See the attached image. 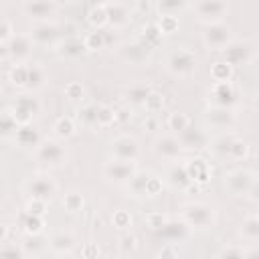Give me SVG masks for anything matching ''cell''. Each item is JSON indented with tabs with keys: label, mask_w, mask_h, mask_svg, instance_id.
<instances>
[{
	"label": "cell",
	"mask_w": 259,
	"mask_h": 259,
	"mask_svg": "<svg viewBox=\"0 0 259 259\" xmlns=\"http://www.w3.org/2000/svg\"><path fill=\"white\" fill-rule=\"evenodd\" d=\"M180 214L188 229H212L217 223V210L206 202H188L182 206Z\"/></svg>",
	"instance_id": "cell-1"
},
{
	"label": "cell",
	"mask_w": 259,
	"mask_h": 259,
	"mask_svg": "<svg viewBox=\"0 0 259 259\" xmlns=\"http://www.w3.org/2000/svg\"><path fill=\"white\" fill-rule=\"evenodd\" d=\"M34 158L38 164L47 166V168H61L67 164V148L57 142V140H42L36 148H34Z\"/></svg>",
	"instance_id": "cell-2"
},
{
	"label": "cell",
	"mask_w": 259,
	"mask_h": 259,
	"mask_svg": "<svg viewBox=\"0 0 259 259\" xmlns=\"http://www.w3.org/2000/svg\"><path fill=\"white\" fill-rule=\"evenodd\" d=\"M221 53H223V61L229 63L231 67H241V65L245 67L255 59V47L249 40H231L221 49Z\"/></svg>",
	"instance_id": "cell-3"
},
{
	"label": "cell",
	"mask_w": 259,
	"mask_h": 259,
	"mask_svg": "<svg viewBox=\"0 0 259 259\" xmlns=\"http://www.w3.org/2000/svg\"><path fill=\"white\" fill-rule=\"evenodd\" d=\"M166 69L174 77H188L196 69V57L188 49H174L166 59Z\"/></svg>",
	"instance_id": "cell-4"
},
{
	"label": "cell",
	"mask_w": 259,
	"mask_h": 259,
	"mask_svg": "<svg viewBox=\"0 0 259 259\" xmlns=\"http://www.w3.org/2000/svg\"><path fill=\"white\" fill-rule=\"evenodd\" d=\"M38 111H40V101L34 95H20L14 99V103L10 107V113L18 125L30 123L38 115Z\"/></svg>",
	"instance_id": "cell-5"
},
{
	"label": "cell",
	"mask_w": 259,
	"mask_h": 259,
	"mask_svg": "<svg viewBox=\"0 0 259 259\" xmlns=\"http://www.w3.org/2000/svg\"><path fill=\"white\" fill-rule=\"evenodd\" d=\"M225 186L229 188L231 194L235 196H245V194H251L255 190V174L251 170H233L225 176Z\"/></svg>",
	"instance_id": "cell-6"
},
{
	"label": "cell",
	"mask_w": 259,
	"mask_h": 259,
	"mask_svg": "<svg viewBox=\"0 0 259 259\" xmlns=\"http://www.w3.org/2000/svg\"><path fill=\"white\" fill-rule=\"evenodd\" d=\"M233 40V32L229 28V24H225L223 20L221 22H210L206 24L204 32H202V42L206 49L210 51H221L227 42Z\"/></svg>",
	"instance_id": "cell-7"
},
{
	"label": "cell",
	"mask_w": 259,
	"mask_h": 259,
	"mask_svg": "<svg viewBox=\"0 0 259 259\" xmlns=\"http://www.w3.org/2000/svg\"><path fill=\"white\" fill-rule=\"evenodd\" d=\"M194 10L200 22H206V24L221 22L229 12V2L227 0H198Z\"/></svg>",
	"instance_id": "cell-8"
},
{
	"label": "cell",
	"mask_w": 259,
	"mask_h": 259,
	"mask_svg": "<svg viewBox=\"0 0 259 259\" xmlns=\"http://www.w3.org/2000/svg\"><path fill=\"white\" fill-rule=\"evenodd\" d=\"M111 156L115 160H125V162H138L140 158V144L132 136H119L111 142Z\"/></svg>",
	"instance_id": "cell-9"
},
{
	"label": "cell",
	"mask_w": 259,
	"mask_h": 259,
	"mask_svg": "<svg viewBox=\"0 0 259 259\" xmlns=\"http://www.w3.org/2000/svg\"><path fill=\"white\" fill-rule=\"evenodd\" d=\"M32 47H34V42L30 40L28 34H12L6 40V53L14 63L28 61V57L32 55Z\"/></svg>",
	"instance_id": "cell-10"
},
{
	"label": "cell",
	"mask_w": 259,
	"mask_h": 259,
	"mask_svg": "<svg viewBox=\"0 0 259 259\" xmlns=\"http://www.w3.org/2000/svg\"><path fill=\"white\" fill-rule=\"evenodd\" d=\"M136 170H138L136 162H125V160H115V158L103 166L105 178L109 182H113V184H125L134 176Z\"/></svg>",
	"instance_id": "cell-11"
},
{
	"label": "cell",
	"mask_w": 259,
	"mask_h": 259,
	"mask_svg": "<svg viewBox=\"0 0 259 259\" xmlns=\"http://www.w3.org/2000/svg\"><path fill=\"white\" fill-rule=\"evenodd\" d=\"M26 192L30 198H38V200H49L53 198V194L57 192V182L49 176V174H38L34 178H30L26 182Z\"/></svg>",
	"instance_id": "cell-12"
},
{
	"label": "cell",
	"mask_w": 259,
	"mask_h": 259,
	"mask_svg": "<svg viewBox=\"0 0 259 259\" xmlns=\"http://www.w3.org/2000/svg\"><path fill=\"white\" fill-rule=\"evenodd\" d=\"M204 119H206V123H208L210 127L229 132V130L235 125L237 115H235L233 107H217V105H212V107L204 113Z\"/></svg>",
	"instance_id": "cell-13"
},
{
	"label": "cell",
	"mask_w": 259,
	"mask_h": 259,
	"mask_svg": "<svg viewBox=\"0 0 259 259\" xmlns=\"http://www.w3.org/2000/svg\"><path fill=\"white\" fill-rule=\"evenodd\" d=\"M154 152L164 160H178L184 152L178 136H160L154 142Z\"/></svg>",
	"instance_id": "cell-14"
},
{
	"label": "cell",
	"mask_w": 259,
	"mask_h": 259,
	"mask_svg": "<svg viewBox=\"0 0 259 259\" xmlns=\"http://www.w3.org/2000/svg\"><path fill=\"white\" fill-rule=\"evenodd\" d=\"M237 91L233 87L231 81H223V83H214L210 89V101L217 107H233L237 103Z\"/></svg>",
	"instance_id": "cell-15"
},
{
	"label": "cell",
	"mask_w": 259,
	"mask_h": 259,
	"mask_svg": "<svg viewBox=\"0 0 259 259\" xmlns=\"http://www.w3.org/2000/svg\"><path fill=\"white\" fill-rule=\"evenodd\" d=\"M57 4L53 0H28L24 4V14L36 22H47L55 14Z\"/></svg>",
	"instance_id": "cell-16"
},
{
	"label": "cell",
	"mask_w": 259,
	"mask_h": 259,
	"mask_svg": "<svg viewBox=\"0 0 259 259\" xmlns=\"http://www.w3.org/2000/svg\"><path fill=\"white\" fill-rule=\"evenodd\" d=\"M28 36L38 47H51L59 38V28L55 24H49V22H36Z\"/></svg>",
	"instance_id": "cell-17"
},
{
	"label": "cell",
	"mask_w": 259,
	"mask_h": 259,
	"mask_svg": "<svg viewBox=\"0 0 259 259\" xmlns=\"http://www.w3.org/2000/svg\"><path fill=\"white\" fill-rule=\"evenodd\" d=\"M178 140L182 144L184 150H204L208 146V136L204 130H198V127H192L188 125L186 130H182L178 134Z\"/></svg>",
	"instance_id": "cell-18"
},
{
	"label": "cell",
	"mask_w": 259,
	"mask_h": 259,
	"mask_svg": "<svg viewBox=\"0 0 259 259\" xmlns=\"http://www.w3.org/2000/svg\"><path fill=\"white\" fill-rule=\"evenodd\" d=\"M184 168H186L190 180L196 182V184H200V186L210 180L212 168H210V164H208L204 158H192V160H188V162L184 164Z\"/></svg>",
	"instance_id": "cell-19"
},
{
	"label": "cell",
	"mask_w": 259,
	"mask_h": 259,
	"mask_svg": "<svg viewBox=\"0 0 259 259\" xmlns=\"http://www.w3.org/2000/svg\"><path fill=\"white\" fill-rule=\"evenodd\" d=\"M14 136V142L20 146V148H26V150H34L40 142H42V136H40V132L36 130V127H32L30 123H22V125H18L16 127V132L12 134Z\"/></svg>",
	"instance_id": "cell-20"
},
{
	"label": "cell",
	"mask_w": 259,
	"mask_h": 259,
	"mask_svg": "<svg viewBox=\"0 0 259 259\" xmlns=\"http://www.w3.org/2000/svg\"><path fill=\"white\" fill-rule=\"evenodd\" d=\"M160 237H164L166 241L178 245L180 241H184L188 237V225L184 221H166L160 229H158Z\"/></svg>",
	"instance_id": "cell-21"
},
{
	"label": "cell",
	"mask_w": 259,
	"mask_h": 259,
	"mask_svg": "<svg viewBox=\"0 0 259 259\" xmlns=\"http://www.w3.org/2000/svg\"><path fill=\"white\" fill-rule=\"evenodd\" d=\"M105 6V14H107V24L109 26H125L130 22V8L123 4V2H107L103 4Z\"/></svg>",
	"instance_id": "cell-22"
},
{
	"label": "cell",
	"mask_w": 259,
	"mask_h": 259,
	"mask_svg": "<svg viewBox=\"0 0 259 259\" xmlns=\"http://www.w3.org/2000/svg\"><path fill=\"white\" fill-rule=\"evenodd\" d=\"M57 53L63 59H79L81 55L87 53V49H85L83 38H79V36H67L65 40H61L57 45Z\"/></svg>",
	"instance_id": "cell-23"
},
{
	"label": "cell",
	"mask_w": 259,
	"mask_h": 259,
	"mask_svg": "<svg viewBox=\"0 0 259 259\" xmlns=\"http://www.w3.org/2000/svg\"><path fill=\"white\" fill-rule=\"evenodd\" d=\"M150 93H152V85L138 81V83H132L130 87L123 89V101L130 105H144V101Z\"/></svg>",
	"instance_id": "cell-24"
},
{
	"label": "cell",
	"mask_w": 259,
	"mask_h": 259,
	"mask_svg": "<svg viewBox=\"0 0 259 259\" xmlns=\"http://www.w3.org/2000/svg\"><path fill=\"white\" fill-rule=\"evenodd\" d=\"M16 221H18V227H20L26 235H38V233H42V229H45V219L38 217V214H30L28 210H22Z\"/></svg>",
	"instance_id": "cell-25"
},
{
	"label": "cell",
	"mask_w": 259,
	"mask_h": 259,
	"mask_svg": "<svg viewBox=\"0 0 259 259\" xmlns=\"http://www.w3.org/2000/svg\"><path fill=\"white\" fill-rule=\"evenodd\" d=\"M49 245L55 255H71L75 249V237L71 233H57V235H53Z\"/></svg>",
	"instance_id": "cell-26"
},
{
	"label": "cell",
	"mask_w": 259,
	"mask_h": 259,
	"mask_svg": "<svg viewBox=\"0 0 259 259\" xmlns=\"http://www.w3.org/2000/svg\"><path fill=\"white\" fill-rule=\"evenodd\" d=\"M166 178H168V184L172 188H176V190H186V186L192 182L190 176H188V172H186V168H184V164H174L168 170V176Z\"/></svg>",
	"instance_id": "cell-27"
},
{
	"label": "cell",
	"mask_w": 259,
	"mask_h": 259,
	"mask_svg": "<svg viewBox=\"0 0 259 259\" xmlns=\"http://www.w3.org/2000/svg\"><path fill=\"white\" fill-rule=\"evenodd\" d=\"M26 65H28V63H26ZM45 83H47V73H45V69H42L40 65H34V63L28 65L24 89H26V91H36V89L45 87Z\"/></svg>",
	"instance_id": "cell-28"
},
{
	"label": "cell",
	"mask_w": 259,
	"mask_h": 259,
	"mask_svg": "<svg viewBox=\"0 0 259 259\" xmlns=\"http://www.w3.org/2000/svg\"><path fill=\"white\" fill-rule=\"evenodd\" d=\"M150 51H152V47H148V45L142 40V42L127 45V47L123 49V57H125L127 61H132V63H142V61H146V59L150 57Z\"/></svg>",
	"instance_id": "cell-29"
},
{
	"label": "cell",
	"mask_w": 259,
	"mask_h": 259,
	"mask_svg": "<svg viewBox=\"0 0 259 259\" xmlns=\"http://www.w3.org/2000/svg\"><path fill=\"white\" fill-rule=\"evenodd\" d=\"M241 237L249 243H255L259 239V219L255 214H249L243 223H241V229H239Z\"/></svg>",
	"instance_id": "cell-30"
},
{
	"label": "cell",
	"mask_w": 259,
	"mask_h": 259,
	"mask_svg": "<svg viewBox=\"0 0 259 259\" xmlns=\"http://www.w3.org/2000/svg\"><path fill=\"white\" fill-rule=\"evenodd\" d=\"M235 140V134L233 132H223L219 138L212 140V150L217 156L221 158H229V150H231V144Z\"/></svg>",
	"instance_id": "cell-31"
},
{
	"label": "cell",
	"mask_w": 259,
	"mask_h": 259,
	"mask_svg": "<svg viewBox=\"0 0 259 259\" xmlns=\"http://www.w3.org/2000/svg\"><path fill=\"white\" fill-rule=\"evenodd\" d=\"M148 176L150 174H146V172H134V176L125 182V186H127V190L134 194V196H146V182H148Z\"/></svg>",
	"instance_id": "cell-32"
},
{
	"label": "cell",
	"mask_w": 259,
	"mask_h": 259,
	"mask_svg": "<svg viewBox=\"0 0 259 259\" xmlns=\"http://www.w3.org/2000/svg\"><path fill=\"white\" fill-rule=\"evenodd\" d=\"M188 6V0H156V8L160 14L176 16Z\"/></svg>",
	"instance_id": "cell-33"
},
{
	"label": "cell",
	"mask_w": 259,
	"mask_h": 259,
	"mask_svg": "<svg viewBox=\"0 0 259 259\" xmlns=\"http://www.w3.org/2000/svg\"><path fill=\"white\" fill-rule=\"evenodd\" d=\"M233 69H235V67H231L229 63H225V61H217V63H212V67H210V77H212L214 83L231 81V77H233Z\"/></svg>",
	"instance_id": "cell-34"
},
{
	"label": "cell",
	"mask_w": 259,
	"mask_h": 259,
	"mask_svg": "<svg viewBox=\"0 0 259 259\" xmlns=\"http://www.w3.org/2000/svg\"><path fill=\"white\" fill-rule=\"evenodd\" d=\"M53 130H55V136H57V138L67 140V138H71V136L75 134V121H73V117L63 115V117H59V119L55 121Z\"/></svg>",
	"instance_id": "cell-35"
},
{
	"label": "cell",
	"mask_w": 259,
	"mask_h": 259,
	"mask_svg": "<svg viewBox=\"0 0 259 259\" xmlns=\"http://www.w3.org/2000/svg\"><path fill=\"white\" fill-rule=\"evenodd\" d=\"M87 20L93 28H103L107 24V14H105V6L103 4H97V6H89V12H87Z\"/></svg>",
	"instance_id": "cell-36"
},
{
	"label": "cell",
	"mask_w": 259,
	"mask_h": 259,
	"mask_svg": "<svg viewBox=\"0 0 259 259\" xmlns=\"http://www.w3.org/2000/svg\"><path fill=\"white\" fill-rule=\"evenodd\" d=\"M26 73H28V65H26V63H16V65L8 71V79H10V83H12L14 87L24 89V85H26Z\"/></svg>",
	"instance_id": "cell-37"
},
{
	"label": "cell",
	"mask_w": 259,
	"mask_h": 259,
	"mask_svg": "<svg viewBox=\"0 0 259 259\" xmlns=\"http://www.w3.org/2000/svg\"><path fill=\"white\" fill-rule=\"evenodd\" d=\"M77 119H79L85 127H97V105H93V103L83 105V107L77 111Z\"/></svg>",
	"instance_id": "cell-38"
},
{
	"label": "cell",
	"mask_w": 259,
	"mask_h": 259,
	"mask_svg": "<svg viewBox=\"0 0 259 259\" xmlns=\"http://www.w3.org/2000/svg\"><path fill=\"white\" fill-rule=\"evenodd\" d=\"M166 125H168V130H172L174 134H180L182 130H186V127L190 125V119H188V115H186V113L174 111V113H170V115H168Z\"/></svg>",
	"instance_id": "cell-39"
},
{
	"label": "cell",
	"mask_w": 259,
	"mask_h": 259,
	"mask_svg": "<svg viewBox=\"0 0 259 259\" xmlns=\"http://www.w3.org/2000/svg\"><path fill=\"white\" fill-rule=\"evenodd\" d=\"M115 123V109L109 105H97V127H109Z\"/></svg>",
	"instance_id": "cell-40"
},
{
	"label": "cell",
	"mask_w": 259,
	"mask_h": 259,
	"mask_svg": "<svg viewBox=\"0 0 259 259\" xmlns=\"http://www.w3.org/2000/svg\"><path fill=\"white\" fill-rule=\"evenodd\" d=\"M18 123L14 121L10 111H0V138H8L16 132Z\"/></svg>",
	"instance_id": "cell-41"
},
{
	"label": "cell",
	"mask_w": 259,
	"mask_h": 259,
	"mask_svg": "<svg viewBox=\"0 0 259 259\" xmlns=\"http://www.w3.org/2000/svg\"><path fill=\"white\" fill-rule=\"evenodd\" d=\"M83 42H85V49H87V51H99V49L105 47V34H103L99 28H95L93 32H89V34L83 38Z\"/></svg>",
	"instance_id": "cell-42"
},
{
	"label": "cell",
	"mask_w": 259,
	"mask_h": 259,
	"mask_svg": "<svg viewBox=\"0 0 259 259\" xmlns=\"http://www.w3.org/2000/svg\"><path fill=\"white\" fill-rule=\"evenodd\" d=\"M247 154H249V144L235 136V140L231 144V150H229V158L231 160H245Z\"/></svg>",
	"instance_id": "cell-43"
},
{
	"label": "cell",
	"mask_w": 259,
	"mask_h": 259,
	"mask_svg": "<svg viewBox=\"0 0 259 259\" xmlns=\"http://www.w3.org/2000/svg\"><path fill=\"white\" fill-rule=\"evenodd\" d=\"M158 28L162 34H172L178 30V16H170V14H160L158 18Z\"/></svg>",
	"instance_id": "cell-44"
},
{
	"label": "cell",
	"mask_w": 259,
	"mask_h": 259,
	"mask_svg": "<svg viewBox=\"0 0 259 259\" xmlns=\"http://www.w3.org/2000/svg\"><path fill=\"white\" fill-rule=\"evenodd\" d=\"M160 38H162V32H160V28H158V24H156V22H152V24H146V26H144L142 40H144L148 47H156V45L160 42Z\"/></svg>",
	"instance_id": "cell-45"
},
{
	"label": "cell",
	"mask_w": 259,
	"mask_h": 259,
	"mask_svg": "<svg viewBox=\"0 0 259 259\" xmlns=\"http://www.w3.org/2000/svg\"><path fill=\"white\" fill-rule=\"evenodd\" d=\"M83 204H85V200H83V196L77 194V192H69V194H65V198H63V206H65L67 212H79V210L83 208Z\"/></svg>",
	"instance_id": "cell-46"
},
{
	"label": "cell",
	"mask_w": 259,
	"mask_h": 259,
	"mask_svg": "<svg viewBox=\"0 0 259 259\" xmlns=\"http://www.w3.org/2000/svg\"><path fill=\"white\" fill-rule=\"evenodd\" d=\"M42 247H45V239L40 237V233L38 235H26V239L22 243L24 255L26 253H38V251H42Z\"/></svg>",
	"instance_id": "cell-47"
},
{
	"label": "cell",
	"mask_w": 259,
	"mask_h": 259,
	"mask_svg": "<svg viewBox=\"0 0 259 259\" xmlns=\"http://www.w3.org/2000/svg\"><path fill=\"white\" fill-rule=\"evenodd\" d=\"M162 105H164V95L152 89V93H150V95L146 97V101H144V107H146L150 113H156V111L162 109Z\"/></svg>",
	"instance_id": "cell-48"
},
{
	"label": "cell",
	"mask_w": 259,
	"mask_h": 259,
	"mask_svg": "<svg viewBox=\"0 0 259 259\" xmlns=\"http://www.w3.org/2000/svg\"><path fill=\"white\" fill-rule=\"evenodd\" d=\"M65 95H67V99H69V101H81V99L85 97V89H83V85H81V83L71 81V83H67V85H65Z\"/></svg>",
	"instance_id": "cell-49"
},
{
	"label": "cell",
	"mask_w": 259,
	"mask_h": 259,
	"mask_svg": "<svg viewBox=\"0 0 259 259\" xmlns=\"http://www.w3.org/2000/svg\"><path fill=\"white\" fill-rule=\"evenodd\" d=\"M111 223L115 229H127V227H132V214L127 210H115L111 214Z\"/></svg>",
	"instance_id": "cell-50"
},
{
	"label": "cell",
	"mask_w": 259,
	"mask_h": 259,
	"mask_svg": "<svg viewBox=\"0 0 259 259\" xmlns=\"http://www.w3.org/2000/svg\"><path fill=\"white\" fill-rule=\"evenodd\" d=\"M136 249H138V239H136L134 235L125 233V235L119 237V251H121V253L130 255V253H134Z\"/></svg>",
	"instance_id": "cell-51"
},
{
	"label": "cell",
	"mask_w": 259,
	"mask_h": 259,
	"mask_svg": "<svg viewBox=\"0 0 259 259\" xmlns=\"http://www.w3.org/2000/svg\"><path fill=\"white\" fill-rule=\"evenodd\" d=\"M217 255L219 257H251L253 253L247 251V249H243V247H223Z\"/></svg>",
	"instance_id": "cell-52"
},
{
	"label": "cell",
	"mask_w": 259,
	"mask_h": 259,
	"mask_svg": "<svg viewBox=\"0 0 259 259\" xmlns=\"http://www.w3.org/2000/svg\"><path fill=\"white\" fill-rule=\"evenodd\" d=\"M26 210L30 214H38V217H45L47 212V200H38V198H30L28 204H26Z\"/></svg>",
	"instance_id": "cell-53"
},
{
	"label": "cell",
	"mask_w": 259,
	"mask_h": 259,
	"mask_svg": "<svg viewBox=\"0 0 259 259\" xmlns=\"http://www.w3.org/2000/svg\"><path fill=\"white\" fill-rule=\"evenodd\" d=\"M0 257H24V249L22 247H16V245H10V243H4L0 247Z\"/></svg>",
	"instance_id": "cell-54"
},
{
	"label": "cell",
	"mask_w": 259,
	"mask_h": 259,
	"mask_svg": "<svg viewBox=\"0 0 259 259\" xmlns=\"http://www.w3.org/2000/svg\"><path fill=\"white\" fill-rule=\"evenodd\" d=\"M162 192V180L156 178V176H148V182H146V196H156Z\"/></svg>",
	"instance_id": "cell-55"
},
{
	"label": "cell",
	"mask_w": 259,
	"mask_h": 259,
	"mask_svg": "<svg viewBox=\"0 0 259 259\" xmlns=\"http://www.w3.org/2000/svg\"><path fill=\"white\" fill-rule=\"evenodd\" d=\"M166 221H168V219H166L162 212H150V214H146V223H148V227H150L152 231H158Z\"/></svg>",
	"instance_id": "cell-56"
},
{
	"label": "cell",
	"mask_w": 259,
	"mask_h": 259,
	"mask_svg": "<svg viewBox=\"0 0 259 259\" xmlns=\"http://www.w3.org/2000/svg\"><path fill=\"white\" fill-rule=\"evenodd\" d=\"M10 36H12V26H10L6 20H2V18H0V45H2V42H6Z\"/></svg>",
	"instance_id": "cell-57"
},
{
	"label": "cell",
	"mask_w": 259,
	"mask_h": 259,
	"mask_svg": "<svg viewBox=\"0 0 259 259\" xmlns=\"http://www.w3.org/2000/svg\"><path fill=\"white\" fill-rule=\"evenodd\" d=\"M81 255H83V257H97V255H99V249H97L93 243H89V245H85V247L81 249Z\"/></svg>",
	"instance_id": "cell-58"
},
{
	"label": "cell",
	"mask_w": 259,
	"mask_h": 259,
	"mask_svg": "<svg viewBox=\"0 0 259 259\" xmlns=\"http://www.w3.org/2000/svg\"><path fill=\"white\" fill-rule=\"evenodd\" d=\"M6 237H8V227H6L4 223H0V243H2Z\"/></svg>",
	"instance_id": "cell-59"
},
{
	"label": "cell",
	"mask_w": 259,
	"mask_h": 259,
	"mask_svg": "<svg viewBox=\"0 0 259 259\" xmlns=\"http://www.w3.org/2000/svg\"><path fill=\"white\" fill-rule=\"evenodd\" d=\"M140 10H144V12H148V10H150V4H148V0H142V2H140Z\"/></svg>",
	"instance_id": "cell-60"
},
{
	"label": "cell",
	"mask_w": 259,
	"mask_h": 259,
	"mask_svg": "<svg viewBox=\"0 0 259 259\" xmlns=\"http://www.w3.org/2000/svg\"><path fill=\"white\" fill-rule=\"evenodd\" d=\"M83 2H87L89 6H97V4H103V0H83Z\"/></svg>",
	"instance_id": "cell-61"
},
{
	"label": "cell",
	"mask_w": 259,
	"mask_h": 259,
	"mask_svg": "<svg viewBox=\"0 0 259 259\" xmlns=\"http://www.w3.org/2000/svg\"><path fill=\"white\" fill-rule=\"evenodd\" d=\"M55 4H65V2H69V0H53Z\"/></svg>",
	"instance_id": "cell-62"
},
{
	"label": "cell",
	"mask_w": 259,
	"mask_h": 259,
	"mask_svg": "<svg viewBox=\"0 0 259 259\" xmlns=\"http://www.w3.org/2000/svg\"><path fill=\"white\" fill-rule=\"evenodd\" d=\"M0 2H10V0H0Z\"/></svg>",
	"instance_id": "cell-63"
}]
</instances>
